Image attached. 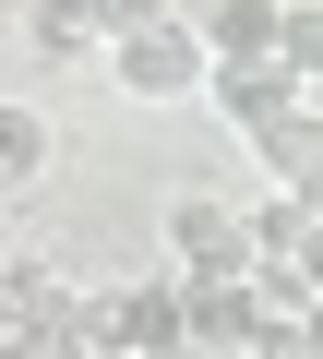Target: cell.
<instances>
[{
  "label": "cell",
  "mask_w": 323,
  "mask_h": 359,
  "mask_svg": "<svg viewBox=\"0 0 323 359\" xmlns=\"http://www.w3.org/2000/svg\"><path fill=\"white\" fill-rule=\"evenodd\" d=\"M108 84L120 96H144V108H168V96H204L216 84V36L180 13V25H144V36H120L108 48Z\"/></svg>",
  "instance_id": "1"
},
{
  "label": "cell",
  "mask_w": 323,
  "mask_h": 359,
  "mask_svg": "<svg viewBox=\"0 0 323 359\" xmlns=\"http://www.w3.org/2000/svg\"><path fill=\"white\" fill-rule=\"evenodd\" d=\"M204 108H216V120H228L240 144H263L275 120H299V108H311V84H299L287 60H216V84H204Z\"/></svg>",
  "instance_id": "2"
},
{
  "label": "cell",
  "mask_w": 323,
  "mask_h": 359,
  "mask_svg": "<svg viewBox=\"0 0 323 359\" xmlns=\"http://www.w3.org/2000/svg\"><path fill=\"white\" fill-rule=\"evenodd\" d=\"M168 264H192V276H252V204L180 192V204H168Z\"/></svg>",
  "instance_id": "3"
},
{
  "label": "cell",
  "mask_w": 323,
  "mask_h": 359,
  "mask_svg": "<svg viewBox=\"0 0 323 359\" xmlns=\"http://www.w3.org/2000/svg\"><path fill=\"white\" fill-rule=\"evenodd\" d=\"M263 287L252 276H192V347H216V359H240V347H263Z\"/></svg>",
  "instance_id": "4"
},
{
  "label": "cell",
  "mask_w": 323,
  "mask_h": 359,
  "mask_svg": "<svg viewBox=\"0 0 323 359\" xmlns=\"http://www.w3.org/2000/svg\"><path fill=\"white\" fill-rule=\"evenodd\" d=\"M252 168L275 180V192H299V204L323 216V108H299V120H275V132L252 144Z\"/></svg>",
  "instance_id": "5"
},
{
  "label": "cell",
  "mask_w": 323,
  "mask_h": 359,
  "mask_svg": "<svg viewBox=\"0 0 323 359\" xmlns=\"http://www.w3.org/2000/svg\"><path fill=\"white\" fill-rule=\"evenodd\" d=\"M204 36H216V60H275L287 0H216V13H204Z\"/></svg>",
  "instance_id": "6"
},
{
  "label": "cell",
  "mask_w": 323,
  "mask_h": 359,
  "mask_svg": "<svg viewBox=\"0 0 323 359\" xmlns=\"http://www.w3.org/2000/svg\"><path fill=\"white\" fill-rule=\"evenodd\" d=\"M311 228H323V216H311L299 192H263V204H252V264H299Z\"/></svg>",
  "instance_id": "7"
},
{
  "label": "cell",
  "mask_w": 323,
  "mask_h": 359,
  "mask_svg": "<svg viewBox=\"0 0 323 359\" xmlns=\"http://www.w3.org/2000/svg\"><path fill=\"white\" fill-rule=\"evenodd\" d=\"M96 48H108L96 0H48V13H36V60H96Z\"/></svg>",
  "instance_id": "8"
},
{
  "label": "cell",
  "mask_w": 323,
  "mask_h": 359,
  "mask_svg": "<svg viewBox=\"0 0 323 359\" xmlns=\"http://www.w3.org/2000/svg\"><path fill=\"white\" fill-rule=\"evenodd\" d=\"M48 156H60L48 108H0V168H13V180H48Z\"/></svg>",
  "instance_id": "9"
},
{
  "label": "cell",
  "mask_w": 323,
  "mask_h": 359,
  "mask_svg": "<svg viewBox=\"0 0 323 359\" xmlns=\"http://www.w3.org/2000/svg\"><path fill=\"white\" fill-rule=\"evenodd\" d=\"M275 60H287L299 84H323V13H311V0H287V36H275Z\"/></svg>",
  "instance_id": "10"
},
{
  "label": "cell",
  "mask_w": 323,
  "mask_h": 359,
  "mask_svg": "<svg viewBox=\"0 0 323 359\" xmlns=\"http://www.w3.org/2000/svg\"><path fill=\"white\" fill-rule=\"evenodd\" d=\"M96 25H108V48H120V36H144V25H180V13H168V0H96Z\"/></svg>",
  "instance_id": "11"
},
{
  "label": "cell",
  "mask_w": 323,
  "mask_h": 359,
  "mask_svg": "<svg viewBox=\"0 0 323 359\" xmlns=\"http://www.w3.org/2000/svg\"><path fill=\"white\" fill-rule=\"evenodd\" d=\"M299 276H311V299H323V228H311V240H299Z\"/></svg>",
  "instance_id": "12"
},
{
  "label": "cell",
  "mask_w": 323,
  "mask_h": 359,
  "mask_svg": "<svg viewBox=\"0 0 323 359\" xmlns=\"http://www.w3.org/2000/svg\"><path fill=\"white\" fill-rule=\"evenodd\" d=\"M299 347H311V359H323V299H311V311H299Z\"/></svg>",
  "instance_id": "13"
},
{
  "label": "cell",
  "mask_w": 323,
  "mask_h": 359,
  "mask_svg": "<svg viewBox=\"0 0 323 359\" xmlns=\"http://www.w3.org/2000/svg\"><path fill=\"white\" fill-rule=\"evenodd\" d=\"M156 359H216V347H156Z\"/></svg>",
  "instance_id": "14"
},
{
  "label": "cell",
  "mask_w": 323,
  "mask_h": 359,
  "mask_svg": "<svg viewBox=\"0 0 323 359\" xmlns=\"http://www.w3.org/2000/svg\"><path fill=\"white\" fill-rule=\"evenodd\" d=\"M240 359H263V347H240Z\"/></svg>",
  "instance_id": "15"
}]
</instances>
